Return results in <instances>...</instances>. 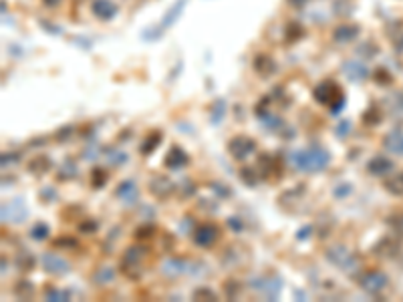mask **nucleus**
Listing matches in <instances>:
<instances>
[{
    "label": "nucleus",
    "instance_id": "nucleus-1",
    "mask_svg": "<svg viewBox=\"0 0 403 302\" xmlns=\"http://www.w3.org/2000/svg\"><path fill=\"white\" fill-rule=\"evenodd\" d=\"M198 234H200L198 242L206 246V244H212V242H214V238H216V228H214V226H204Z\"/></svg>",
    "mask_w": 403,
    "mask_h": 302
}]
</instances>
